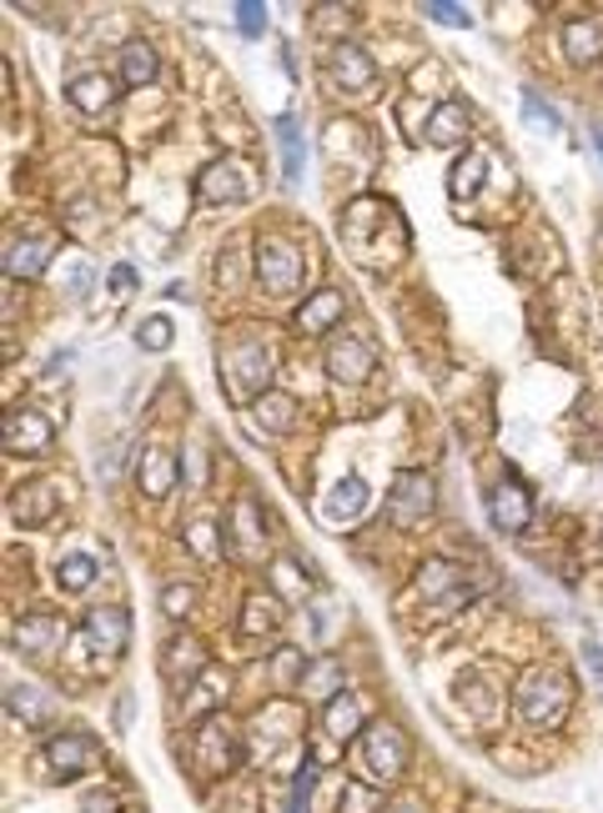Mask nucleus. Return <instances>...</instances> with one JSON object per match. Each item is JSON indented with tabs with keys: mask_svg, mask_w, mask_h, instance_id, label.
I'll use <instances>...</instances> for the list:
<instances>
[{
	"mask_svg": "<svg viewBox=\"0 0 603 813\" xmlns=\"http://www.w3.org/2000/svg\"><path fill=\"white\" fill-rule=\"evenodd\" d=\"M337 237L362 267H373V271L407 257V221L397 217V207L383 201V196H352L337 217Z\"/></svg>",
	"mask_w": 603,
	"mask_h": 813,
	"instance_id": "f257e3e1",
	"label": "nucleus"
},
{
	"mask_svg": "<svg viewBox=\"0 0 603 813\" xmlns=\"http://www.w3.org/2000/svg\"><path fill=\"white\" fill-rule=\"evenodd\" d=\"M221 372H227V397L231 402H262L267 382H272V347L257 332H237L221 347Z\"/></svg>",
	"mask_w": 603,
	"mask_h": 813,
	"instance_id": "f03ea898",
	"label": "nucleus"
},
{
	"mask_svg": "<svg viewBox=\"0 0 603 813\" xmlns=\"http://www.w3.org/2000/svg\"><path fill=\"white\" fill-rule=\"evenodd\" d=\"M573 703V684L559 668H528L523 684H518V713L533 728H559L569 718Z\"/></svg>",
	"mask_w": 603,
	"mask_h": 813,
	"instance_id": "7ed1b4c3",
	"label": "nucleus"
},
{
	"mask_svg": "<svg viewBox=\"0 0 603 813\" xmlns=\"http://www.w3.org/2000/svg\"><path fill=\"white\" fill-rule=\"evenodd\" d=\"M302 277H308V261H302V247H297V241H287L282 231L257 237V282H262V292L292 296L297 286H302Z\"/></svg>",
	"mask_w": 603,
	"mask_h": 813,
	"instance_id": "20e7f679",
	"label": "nucleus"
},
{
	"mask_svg": "<svg viewBox=\"0 0 603 813\" xmlns=\"http://www.w3.org/2000/svg\"><path fill=\"white\" fill-rule=\"evenodd\" d=\"M191 759H197V773L201 779H221V773L237 763V733H231V723L221 713L201 718L197 728V743H191Z\"/></svg>",
	"mask_w": 603,
	"mask_h": 813,
	"instance_id": "39448f33",
	"label": "nucleus"
},
{
	"mask_svg": "<svg viewBox=\"0 0 603 813\" xmlns=\"http://www.w3.org/2000/svg\"><path fill=\"white\" fill-rule=\"evenodd\" d=\"M433 512V478L428 472H397L393 492H387V518L397 528H417Z\"/></svg>",
	"mask_w": 603,
	"mask_h": 813,
	"instance_id": "423d86ee",
	"label": "nucleus"
},
{
	"mask_svg": "<svg viewBox=\"0 0 603 813\" xmlns=\"http://www.w3.org/2000/svg\"><path fill=\"white\" fill-rule=\"evenodd\" d=\"M362 753H367V769L377 773V779H397V773L407 769V738L397 723H373L367 733H362Z\"/></svg>",
	"mask_w": 603,
	"mask_h": 813,
	"instance_id": "0eeeda50",
	"label": "nucleus"
},
{
	"mask_svg": "<svg viewBox=\"0 0 603 813\" xmlns=\"http://www.w3.org/2000/svg\"><path fill=\"white\" fill-rule=\"evenodd\" d=\"M81 638H86V648L96 653L101 663H116L121 653H126V638H132V618H126L121 607H96L86 618V628H81Z\"/></svg>",
	"mask_w": 603,
	"mask_h": 813,
	"instance_id": "6e6552de",
	"label": "nucleus"
},
{
	"mask_svg": "<svg viewBox=\"0 0 603 813\" xmlns=\"http://www.w3.org/2000/svg\"><path fill=\"white\" fill-rule=\"evenodd\" d=\"M45 759H51V769L61 779H81V773H91L101 763V749L91 733H55L45 743Z\"/></svg>",
	"mask_w": 603,
	"mask_h": 813,
	"instance_id": "1a4fd4ad",
	"label": "nucleus"
},
{
	"mask_svg": "<svg viewBox=\"0 0 603 813\" xmlns=\"http://www.w3.org/2000/svg\"><path fill=\"white\" fill-rule=\"evenodd\" d=\"M322 71H328L332 86L342 91H367L377 81V65L367 51H357V45H332L328 61H322Z\"/></svg>",
	"mask_w": 603,
	"mask_h": 813,
	"instance_id": "9d476101",
	"label": "nucleus"
},
{
	"mask_svg": "<svg viewBox=\"0 0 603 813\" xmlns=\"http://www.w3.org/2000/svg\"><path fill=\"white\" fill-rule=\"evenodd\" d=\"M55 437L51 417L45 413H31V407H15L11 417H6V432H0V442H6V452H45Z\"/></svg>",
	"mask_w": 603,
	"mask_h": 813,
	"instance_id": "9b49d317",
	"label": "nucleus"
},
{
	"mask_svg": "<svg viewBox=\"0 0 603 813\" xmlns=\"http://www.w3.org/2000/svg\"><path fill=\"white\" fill-rule=\"evenodd\" d=\"M61 643H66V623L55 618V613H31V618H21V628H15V648H21L25 658H55Z\"/></svg>",
	"mask_w": 603,
	"mask_h": 813,
	"instance_id": "f8f14e48",
	"label": "nucleus"
},
{
	"mask_svg": "<svg viewBox=\"0 0 603 813\" xmlns=\"http://www.w3.org/2000/svg\"><path fill=\"white\" fill-rule=\"evenodd\" d=\"M373 347L362 342V336H342V342H332L328 352V372L332 382H362V377H373Z\"/></svg>",
	"mask_w": 603,
	"mask_h": 813,
	"instance_id": "ddd939ff",
	"label": "nucleus"
},
{
	"mask_svg": "<svg viewBox=\"0 0 603 813\" xmlns=\"http://www.w3.org/2000/svg\"><path fill=\"white\" fill-rule=\"evenodd\" d=\"M201 196L207 201H247L252 196V176L241 161H217L201 171Z\"/></svg>",
	"mask_w": 603,
	"mask_h": 813,
	"instance_id": "4468645a",
	"label": "nucleus"
},
{
	"mask_svg": "<svg viewBox=\"0 0 603 813\" xmlns=\"http://www.w3.org/2000/svg\"><path fill=\"white\" fill-rule=\"evenodd\" d=\"M528 518H533V502H528L523 482H518L513 472H508V478L493 488V522H498L503 532H523Z\"/></svg>",
	"mask_w": 603,
	"mask_h": 813,
	"instance_id": "2eb2a0df",
	"label": "nucleus"
},
{
	"mask_svg": "<svg viewBox=\"0 0 603 813\" xmlns=\"http://www.w3.org/2000/svg\"><path fill=\"white\" fill-rule=\"evenodd\" d=\"M51 482H25V488L11 492V518L21 522V528H41V522H51L55 512V498H51Z\"/></svg>",
	"mask_w": 603,
	"mask_h": 813,
	"instance_id": "dca6fc26",
	"label": "nucleus"
},
{
	"mask_svg": "<svg viewBox=\"0 0 603 813\" xmlns=\"http://www.w3.org/2000/svg\"><path fill=\"white\" fill-rule=\"evenodd\" d=\"M231 542H237V557H247V563L262 553V512L252 498L231 502Z\"/></svg>",
	"mask_w": 603,
	"mask_h": 813,
	"instance_id": "f3484780",
	"label": "nucleus"
},
{
	"mask_svg": "<svg viewBox=\"0 0 603 813\" xmlns=\"http://www.w3.org/2000/svg\"><path fill=\"white\" fill-rule=\"evenodd\" d=\"M342 306H347V302H342V292H332V286H328V292H318V296H308L302 312H297V332H302V336H322L332 322H342Z\"/></svg>",
	"mask_w": 603,
	"mask_h": 813,
	"instance_id": "a211bd4d",
	"label": "nucleus"
},
{
	"mask_svg": "<svg viewBox=\"0 0 603 813\" xmlns=\"http://www.w3.org/2000/svg\"><path fill=\"white\" fill-rule=\"evenodd\" d=\"M71 106L86 111V116H101V111H111V101H116V86H111V76H101V71H91V76H76L66 86Z\"/></svg>",
	"mask_w": 603,
	"mask_h": 813,
	"instance_id": "6ab92c4d",
	"label": "nucleus"
},
{
	"mask_svg": "<svg viewBox=\"0 0 603 813\" xmlns=\"http://www.w3.org/2000/svg\"><path fill=\"white\" fill-rule=\"evenodd\" d=\"M362 508H367V488H362L357 478H342L337 488L328 492V502H322V518L337 528V522H352V518H362Z\"/></svg>",
	"mask_w": 603,
	"mask_h": 813,
	"instance_id": "aec40b11",
	"label": "nucleus"
},
{
	"mask_svg": "<svg viewBox=\"0 0 603 813\" xmlns=\"http://www.w3.org/2000/svg\"><path fill=\"white\" fill-rule=\"evenodd\" d=\"M176 478H181V467H176L171 452H162V447L142 452V488H146V498H166V492L176 488Z\"/></svg>",
	"mask_w": 603,
	"mask_h": 813,
	"instance_id": "412c9836",
	"label": "nucleus"
},
{
	"mask_svg": "<svg viewBox=\"0 0 603 813\" xmlns=\"http://www.w3.org/2000/svg\"><path fill=\"white\" fill-rule=\"evenodd\" d=\"M563 51H569V61L589 65L603 55V25L599 21H569L563 25Z\"/></svg>",
	"mask_w": 603,
	"mask_h": 813,
	"instance_id": "4be33fe9",
	"label": "nucleus"
},
{
	"mask_svg": "<svg viewBox=\"0 0 603 813\" xmlns=\"http://www.w3.org/2000/svg\"><path fill=\"white\" fill-rule=\"evenodd\" d=\"M462 136H468V111H462L458 101H443V106L428 116V142L433 146H458Z\"/></svg>",
	"mask_w": 603,
	"mask_h": 813,
	"instance_id": "5701e85b",
	"label": "nucleus"
},
{
	"mask_svg": "<svg viewBox=\"0 0 603 813\" xmlns=\"http://www.w3.org/2000/svg\"><path fill=\"white\" fill-rule=\"evenodd\" d=\"M51 241H6V277H41Z\"/></svg>",
	"mask_w": 603,
	"mask_h": 813,
	"instance_id": "b1692460",
	"label": "nucleus"
},
{
	"mask_svg": "<svg viewBox=\"0 0 603 813\" xmlns=\"http://www.w3.org/2000/svg\"><path fill=\"white\" fill-rule=\"evenodd\" d=\"M217 694H227V678H221L217 668H207L197 678V684H191V694H187V703H181V718H191V723H197V718H207L211 708L221 703Z\"/></svg>",
	"mask_w": 603,
	"mask_h": 813,
	"instance_id": "393cba45",
	"label": "nucleus"
},
{
	"mask_svg": "<svg viewBox=\"0 0 603 813\" xmlns=\"http://www.w3.org/2000/svg\"><path fill=\"white\" fill-rule=\"evenodd\" d=\"M6 698H11V713H21V723H31V728H41L45 718L55 713V703L35 684H11L6 688Z\"/></svg>",
	"mask_w": 603,
	"mask_h": 813,
	"instance_id": "a878e982",
	"label": "nucleus"
},
{
	"mask_svg": "<svg viewBox=\"0 0 603 813\" xmlns=\"http://www.w3.org/2000/svg\"><path fill=\"white\" fill-rule=\"evenodd\" d=\"M297 423V402L287 397V392H267L262 402H257V427H267V432H292Z\"/></svg>",
	"mask_w": 603,
	"mask_h": 813,
	"instance_id": "bb28decb",
	"label": "nucleus"
},
{
	"mask_svg": "<svg viewBox=\"0 0 603 813\" xmlns=\"http://www.w3.org/2000/svg\"><path fill=\"white\" fill-rule=\"evenodd\" d=\"M277 623H282L277 597H247V607H241V633H247V638H257V633H277Z\"/></svg>",
	"mask_w": 603,
	"mask_h": 813,
	"instance_id": "cd10ccee",
	"label": "nucleus"
},
{
	"mask_svg": "<svg viewBox=\"0 0 603 813\" xmlns=\"http://www.w3.org/2000/svg\"><path fill=\"white\" fill-rule=\"evenodd\" d=\"M121 76H126V86H146V81L156 76V51L146 41H132L126 51H121Z\"/></svg>",
	"mask_w": 603,
	"mask_h": 813,
	"instance_id": "c85d7f7f",
	"label": "nucleus"
},
{
	"mask_svg": "<svg viewBox=\"0 0 603 813\" xmlns=\"http://www.w3.org/2000/svg\"><path fill=\"white\" fill-rule=\"evenodd\" d=\"M357 728H362V708H357V698H352V694L328 698V733H332V738H352Z\"/></svg>",
	"mask_w": 603,
	"mask_h": 813,
	"instance_id": "c756f323",
	"label": "nucleus"
},
{
	"mask_svg": "<svg viewBox=\"0 0 603 813\" xmlns=\"http://www.w3.org/2000/svg\"><path fill=\"white\" fill-rule=\"evenodd\" d=\"M337 813H383V789H373V783H362V779H347L342 783Z\"/></svg>",
	"mask_w": 603,
	"mask_h": 813,
	"instance_id": "7c9ffc66",
	"label": "nucleus"
},
{
	"mask_svg": "<svg viewBox=\"0 0 603 813\" xmlns=\"http://www.w3.org/2000/svg\"><path fill=\"white\" fill-rule=\"evenodd\" d=\"M482 171H488V156H482V152H468V156H462V161L453 166V196H458V201H468V196H478Z\"/></svg>",
	"mask_w": 603,
	"mask_h": 813,
	"instance_id": "2f4dec72",
	"label": "nucleus"
},
{
	"mask_svg": "<svg viewBox=\"0 0 603 813\" xmlns=\"http://www.w3.org/2000/svg\"><path fill=\"white\" fill-rule=\"evenodd\" d=\"M302 161H308L302 131H297V121H282V176H287V186L302 181Z\"/></svg>",
	"mask_w": 603,
	"mask_h": 813,
	"instance_id": "473e14b6",
	"label": "nucleus"
},
{
	"mask_svg": "<svg viewBox=\"0 0 603 813\" xmlns=\"http://www.w3.org/2000/svg\"><path fill=\"white\" fill-rule=\"evenodd\" d=\"M337 684H342V668H337L332 658H322L318 668H312L308 678H302V694H312V698H337V694H342Z\"/></svg>",
	"mask_w": 603,
	"mask_h": 813,
	"instance_id": "72a5a7b5",
	"label": "nucleus"
},
{
	"mask_svg": "<svg viewBox=\"0 0 603 813\" xmlns=\"http://www.w3.org/2000/svg\"><path fill=\"white\" fill-rule=\"evenodd\" d=\"M453 577H458V567L443 563V557H433V563H423V573H417V593L423 597H438L453 587Z\"/></svg>",
	"mask_w": 603,
	"mask_h": 813,
	"instance_id": "f704fd0d",
	"label": "nucleus"
},
{
	"mask_svg": "<svg viewBox=\"0 0 603 813\" xmlns=\"http://www.w3.org/2000/svg\"><path fill=\"white\" fill-rule=\"evenodd\" d=\"M55 577H61V587H66V593H86L91 577H96V563L76 553V557H66V563L55 567Z\"/></svg>",
	"mask_w": 603,
	"mask_h": 813,
	"instance_id": "c9c22d12",
	"label": "nucleus"
},
{
	"mask_svg": "<svg viewBox=\"0 0 603 813\" xmlns=\"http://www.w3.org/2000/svg\"><path fill=\"white\" fill-rule=\"evenodd\" d=\"M272 678H277V688L302 684V678H308V658L292 653V648H282V653H277V663H272Z\"/></svg>",
	"mask_w": 603,
	"mask_h": 813,
	"instance_id": "e433bc0d",
	"label": "nucleus"
},
{
	"mask_svg": "<svg viewBox=\"0 0 603 813\" xmlns=\"http://www.w3.org/2000/svg\"><path fill=\"white\" fill-rule=\"evenodd\" d=\"M61 282H66L71 296H86L91 292V261L86 257H66V261H61Z\"/></svg>",
	"mask_w": 603,
	"mask_h": 813,
	"instance_id": "4c0bfd02",
	"label": "nucleus"
},
{
	"mask_svg": "<svg viewBox=\"0 0 603 813\" xmlns=\"http://www.w3.org/2000/svg\"><path fill=\"white\" fill-rule=\"evenodd\" d=\"M423 15H433L438 25H462V31L472 25L468 6H453V0H428V6H423Z\"/></svg>",
	"mask_w": 603,
	"mask_h": 813,
	"instance_id": "58836bf2",
	"label": "nucleus"
},
{
	"mask_svg": "<svg viewBox=\"0 0 603 813\" xmlns=\"http://www.w3.org/2000/svg\"><path fill=\"white\" fill-rule=\"evenodd\" d=\"M136 342H142L146 352H166V347H171V322H166V316H152V322H142Z\"/></svg>",
	"mask_w": 603,
	"mask_h": 813,
	"instance_id": "ea45409f",
	"label": "nucleus"
},
{
	"mask_svg": "<svg viewBox=\"0 0 603 813\" xmlns=\"http://www.w3.org/2000/svg\"><path fill=\"white\" fill-rule=\"evenodd\" d=\"M187 542H191V553L197 557H221V542H217V532H211V522H191V532H187Z\"/></svg>",
	"mask_w": 603,
	"mask_h": 813,
	"instance_id": "a19ab883",
	"label": "nucleus"
},
{
	"mask_svg": "<svg viewBox=\"0 0 603 813\" xmlns=\"http://www.w3.org/2000/svg\"><path fill=\"white\" fill-rule=\"evenodd\" d=\"M237 31L241 35H262L267 31V6H257V0H241V6H237Z\"/></svg>",
	"mask_w": 603,
	"mask_h": 813,
	"instance_id": "79ce46f5",
	"label": "nucleus"
},
{
	"mask_svg": "<svg viewBox=\"0 0 603 813\" xmlns=\"http://www.w3.org/2000/svg\"><path fill=\"white\" fill-rule=\"evenodd\" d=\"M312 783H318V759H308V763H302V773H297V783H292V813H308Z\"/></svg>",
	"mask_w": 603,
	"mask_h": 813,
	"instance_id": "37998d69",
	"label": "nucleus"
},
{
	"mask_svg": "<svg viewBox=\"0 0 603 813\" xmlns=\"http://www.w3.org/2000/svg\"><path fill=\"white\" fill-rule=\"evenodd\" d=\"M523 121H528V126H538V131H559V111H549L543 101L533 96V91L523 96Z\"/></svg>",
	"mask_w": 603,
	"mask_h": 813,
	"instance_id": "c03bdc74",
	"label": "nucleus"
},
{
	"mask_svg": "<svg viewBox=\"0 0 603 813\" xmlns=\"http://www.w3.org/2000/svg\"><path fill=\"white\" fill-rule=\"evenodd\" d=\"M191 603H197V593H191V587H181V583H171L162 593V607H166V618H187L191 613Z\"/></svg>",
	"mask_w": 603,
	"mask_h": 813,
	"instance_id": "a18cd8bd",
	"label": "nucleus"
},
{
	"mask_svg": "<svg viewBox=\"0 0 603 813\" xmlns=\"http://www.w3.org/2000/svg\"><path fill=\"white\" fill-rule=\"evenodd\" d=\"M272 577H277V593H282V597H292V603L302 597V577H297V567H292V563H277V567H272Z\"/></svg>",
	"mask_w": 603,
	"mask_h": 813,
	"instance_id": "49530a36",
	"label": "nucleus"
},
{
	"mask_svg": "<svg viewBox=\"0 0 603 813\" xmlns=\"http://www.w3.org/2000/svg\"><path fill=\"white\" fill-rule=\"evenodd\" d=\"M136 286H142V282H136L132 267H111V292H116V296H136Z\"/></svg>",
	"mask_w": 603,
	"mask_h": 813,
	"instance_id": "de8ad7c7",
	"label": "nucleus"
},
{
	"mask_svg": "<svg viewBox=\"0 0 603 813\" xmlns=\"http://www.w3.org/2000/svg\"><path fill=\"white\" fill-rule=\"evenodd\" d=\"M81 813H116V793H86Z\"/></svg>",
	"mask_w": 603,
	"mask_h": 813,
	"instance_id": "09e8293b",
	"label": "nucleus"
},
{
	"mask_svg": "<svg viewBox=\"0 0 603 813\" xmlns=\"http://www.w3.org/2000/svg\"><path fill=\"white\" fill-rule=\"evenodd\" d=\"M583 658H589V668H593V673H599V678H603V653L593 648V643H583Z\"/></svg>",
	"mask_w": 603,
	"mask_h": 813,
	"instance_id": "8fccbe9b",
	"label": "nucleus"
},
{
	"mask_svg": "<svg viewBox=\"0 0 603 813\" xmlns=\"http://www.w3.org/2000/svg\"><path fill=\"white\" fill-rule=\"evenodd\" d=\"M393 813H423V809H417L413 799H403V803H393Z\"/></svg>",
	"mask_w": 603,
	"mask_h": 813,
	"instance_id": "3c124183",
	"label": "nucleus"
}]
</instances>
